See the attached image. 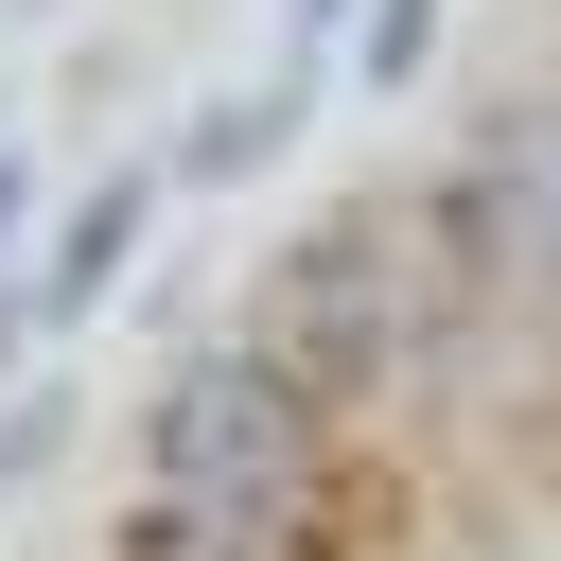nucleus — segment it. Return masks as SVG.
I'll return each instance as SVG.
<instances>
[{
  "instance_id": "8",
  "label": "nucleus",
  "mask_w": 561,
  "mask_h": 561,
  "mask_svg": "<svg viewBox=\"0 0 561 561\" xmlns=\"http://www.w3.org/2000/svg\"><path fill=\"white\" fill-rule=\"evenodd\" d=\"M421 53H438V0H368V88H403Z\"/></svg>"
},
{
  "instance_id": "4",
  "label": "nucleus",
  "mask_w": 561,
  "mask_h": 561,
  "mask_svg": "<svg viewBox=\"0 0 561 561\" xmlns=\"http://www.w3.org/2000/svg\"><path fill=\"white\" fill-rule=\"evenodd\" d=\"M158 175H175V158H123V175H88V193H70V228L35 245V280H0V368H35V351H53V333H70V316H88L123 263H140Z\"/></svg>"
},
{
  "instance_id": "6",
  "label": "nucleus",
  "mask_w": 561,
  "mask_h": 561,
  "mask_svg": "<svg viewBox=\"0 0 561 561\" xmlns=\"http://www.w3.org/2000/svg\"><path fill=\"white\" fill-rule=\"evenodd\" d=\"M280 140H298V88H263V105H210V123L175 140V175H210V193H228V175H263Z\"/></svg>"
},
{
  "instance_id": "2",
  "label": "nucleus",
  "mask_w": 561,
  "mask_h": 561,
  "mask_svg": "<svg viewBox=\"0 0 561 561\" xmlns=\"http://www.w3.org/2000/svg\"><path fill=\"white\" fill-rule=\"evenodd\" d=\"M140 491H333V403L263 333H228L140 403Z\"/></svg>"
},
{
  "instance_id": "5",
  "label": "nucleus",
  "mask_w": 561,
  "mask_h": 561,
  "mask_svg": "<svg viewBox=\"0 0 561 561\" xmlns=\"http://www.w3.org/2000/svg\"><path fill=\"white\" fill-rule=\"evenodd\" d=\"M123 561H333V543H316V491H140Z\"/></svg>"
},
{
  "instance_id": "3",
  "label": "nucleus",
  "mask_w": 561,
  "mask_h": 561,
  "mask_svg": "<svg viewBox=\"0 0 561 561\" xmlns=\"http://www.w3.org/2000/svg\"><path fill=\"white\" fill-rule=\"evenodd\" d=\"M473 298H561V105H491L473 158L421 193Z\"/></svg>"
},
{
  "instance_id": "1",
  "label": "nucleus",
  "mask_w": 561,
  "mask_h": 561,
  "mask_svg": "<svg viewBox=\"0 0 561 561\" xmlns=\"http://www.w3.org/2000/svg\"><path fill=\"white\" fill-rule=\"evenodd\" d=\"M438 316H473V280H456V245H438V210H403V193H368V210H316L280 263H263V351L351 421L368 386H403L421 368V333Z\"/></svg>"
},
{
  "instance_id": "7",
  "label": "nucleus",
  "mask_w": 561,
  "mask_h": 561,
  "mask_svg": "<svg viewBox=\"0 0 561 561\" xmlns=\"http://www.w3.org/2000/svg\"><path fill=\"white\" fill-rule=\"evenodd\" d=\"M53 456H70V386H18V403H0V508H18Z\"/></svg>"
},
{
  "instance_id": "9",
  "label": "nucleus",
  "mask_w": 561,
  "mask_h": 561,
  "mask_svg": "<svg viewBox=\"0 0 561 561\" xmlns=\"http://www.w3.org/2000/svg\"><path fill=\"white\" fill-rule=\"evenodd\" d=\"M18 210H35V158H0V228H18Z\"/></svg>"
}]
</instances>
